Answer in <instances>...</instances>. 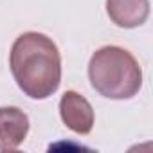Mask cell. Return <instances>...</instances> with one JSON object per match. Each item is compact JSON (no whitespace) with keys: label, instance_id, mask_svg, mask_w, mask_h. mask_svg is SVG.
I'll return each mask as SVG.
<instances>
[{"label":"cell","instance_id":"cell-5","mask_svg":"<svg viewBox=\"0 0 153 153\" xmlns=\"http://www.w3.org/2000/svg\"><path fill=\"white\" fill-rule=\"evenodd\" d=\"M106 15L117 27L135 29L149 16V0H106Z\"/></svg>","mask_w":153,"mask_h":153},{"label":"cell","instance_id":"cell-3","mask_svg":"<svg viewBox=\"0 0 153 153\" xmlns=\"http://www.w3.org/2000/svg\"><path fill=\"white\" fill-rule=\"evenodd\" d=\"M59 117L68 130L79 133V135L90 133L94 128V119H96L94 108L88 103V99L83 97L81 94H78L76 90H67L61 96Z\"/></svg>","mask_w":153,"mask_h":153},{"label":"cell","instance_id":"cell-4","mask_svg":"<svg viewBox=\"0 0 153 153\" xmlns=\"http://www.w3.org/2000/svg\"><path fill=\"white\" fill-rule=\"evenodd\" d=\"M29 117L18 106H0V149H16L29 133Z\"/></svg>","mask_w":153,"mask_h":153},{"label":"cell","instance_id":"cell-2","mask_svg":"<svg viewBox=\"0 0 153 153\" xmlns=\"http://www.w3.org/2000/svg\"><path fill=\"white\" fill-rule=\"evenodd\" d=\"M88 79L92 88L106 99H131L142 88V68L130 51L105 45L88 61Z\"/></svg>","mask_w":153,"mask_h":153},{"label":"cell","instance_id":"cell-1","mask_svg":"<svg viewBox=\"0 0 153 153\" xmlns=\"http://www.w3.org/2000/svg\"><path fill=\"white\" fill-rule=\"evenodd\" d=\"M11 74L18 88L31 99H47L61 83V54L58 45L43 33L20 34L9 52Z\"/></svg>","mask_w":153,"mask_h":153}]
</instances>
